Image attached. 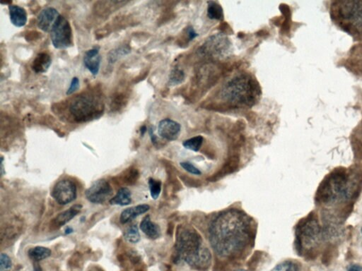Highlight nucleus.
I'll return each mask as SVG.
<instances>
[{"instance_id": "39", "label": "nucleus", "mask_w": 362, "mask_h": 271, "mask_svg": "<svg viewBox=\"0 0 362 271\" xmlns=\"http://www.w3.org/2000/svg\"><path fill=\"white\" fill-rule=\"evenodd\" d=\"M34 271H42L41 268L39 266L38 263H36V264L34 265Z\"/></svg>"}, {"instance_id": "6", "label": "nucleus", "mask_w": 362, "mask_h": 271, "mask_svg": "<svg viewBox=\"0 0 362 271\" xmlns=\"http://www.w3.org/2000/svg\"><path fill=\"white\" fill-rule=\"evenodd\" d=\"M50 33L55 48L67 49L73 44L72 27L70 22L63 16H60Z\"/></svg>"}, {"instance_id": "9", "label": "nucleus", "mask_w": 362, "mask_h": 271, "mask_svg": "<svg viewBox=\"0 0 362 271\" xmlns=\"http://www.w3.org/2000/svg\"><path fill=\"white\" fill-rule=\"evenodd\" d=\"M231 43L229 39L223 35H215L209 38L202 47L201 51L207 56L223 57L230 51Z\"/></svg>"}, {"instance_id": "31", "label": "nucleus", "mask_w": 362, "mask_h": 271, "mask_svg": "<svg viewBox=\"0 0 362 271\" xmlns=\"http://www.w3.org/2000/svg\"><path fill=\"white\" fill-rule=\"evenodd\" d=\"M11 258L7 254H2L0 256V271H7L12 268Z\"/></svg>"}, {"instance_id": "4", "label": "nucleus", "mask_w": 362, "mask_h": 271, "mask_svg": "<svg viewBox=\"0 0 362 271\" xmlns=\"http://www.w3.org/2000/svg\"><path fill=\"white\" fill-rule=\"evenodd\" d=\"M260 95L258 83L251 76H238L224 85L221 90L223 100L241 105H254Z\"/></svg>"}, {"instance_id": "35", "label": "nucleus", "mask_w": 362, "mask_h": 271, "mask_svg": "<svg viewBox=\"0 0 362 271\" xmlns=\"http://www.w3.org/2000/svg\"><path fill=\"white\" fill-rule=\"evenodd\" d=\"M188 34H189L190 40H192L193 38H195V37L198 36V34H196L193 28H189V30H188Z\"/></svg>"}, {"instance_id": "17", "label": "nucleus", "mask_w": 362, "mask_h": 271, "mask_svg": "<svg viewBox=\"0 0 362 271\" xmlns=\"http://www.w3.org/2000/svg\"><path fill=\"white\" fill-rule=\"evenodd\" d=\"M52 64L51 57L48 53H39L32 63L31 68L36 74L46 73Z\"/></svg>"}, {"instance_id": "34", "label": "nucleus", "mask_w": 362, "mask_h": 271, "mask_svg": "<svg viewBox=\"0 0 362 271\" xmlns=\"http://www.w3.org/2000/svg\"><path fill=\"white\" fill-rule=\"evenodd\" d=\"M149 132H150V135L151 140H152V142L153 143V144L156 145L157 143V136H155V134H154V129H152V127H151L150 129V130H149Z\"/></svg>"}, {"instance_id": "19", "label": "nucleus", "mask_w": 362, "mask_h": 271, "mask_svg": "<svg viewBox=\"0 0 362 271\" xmlns=\"http://www.w3.org/2000/svg\"><path fill=\"white\" fill-rule=\"evenodd\" d=\"M140 229L151 240H157L161 236V230L158 225L152 222L150 215L145 216L140 223Z\"/></svg>"}, {"instance_id": "41", "label": "nucleus", "mask_w": 362, "mask_h": 271, "mask_svg": "<svg viewBox=\"0 0 362 271\" xmlns=\"http://www.w3.org/2000/svg\"><path fill=\"white\" fill-rule=\"evenodd\" d=\"M237 271H246V270H237Z\"/></svg>"}, {"instance_id": "3", "label": "nucleus", "mask_w": 362, "mask_h": 271, "mask_svg": "<svg viewBox=\"0 0 362 271\" xmlns=\"http://www.w3.org/2000/svg\"><path fill=\"white\" fill-rule=\"evenodd\" d=\"M331 15L333 22L344 31L362 40V2H333Z\"/></svg>"}, {"instance_id": "27", "label": "nucleus", "mask_w": 362, "mask_h": 271, "mask_svg": "<svg viewBox=\"0 0 362 271\" xmlns=\"http://www.w3.org/2000/svg\"><path fill=\"white\" fill-rule=\"evenodd\" d=\"M185 79V73L182 70L179 69L175 68L172 70L171 74H170L169 81L168 84L170 86H177L184 82Z\"/></svg>"}, {"instance_id": "7", "label": "nucleus", "mask_w": 362, "mask_h": 271, "mask_svg": "<svg viewBox=\"0 0 362 271\" xmlns=\"http://www.w3.org/2000/svg\"><path fill=\"white\" fill-rule=\"evenodd\" d=\"M77 186L70 180H60L55 185L52 196L60 205L72 203L77 198Z\"/></svg>"}, {"instance_id": "2", "label": "nucleus", "mask_w": 362, "mask_h": 271, "mask_svg": "<svg viewBox=\"0 0 362 271\" xmlns=\"http://www.w3.org/2000/svg\"><path fill=\"white\" fill-rule=\"evenodd\" d=\"M177 243L173 261L179 263L184 260L191 267L205 270L211 264V253L204 246L202 237L191 228L178 229Z\"/></svg>"}, {"instance_id": "22", "label": "nucleus", "mask_w": 362, "mask_h": 271, "mask_svg": "<svg viewBox=\"0 0 362 271\" xmlns=\"http://www.w3.org/2000/svg\"><path fill=\"white\" fill-rule=\"evenodd\" d=\"M51 249L44 247H35L31 248L28 251L29 257L35 261H42L51 256Z\"/></svg>"}, {"instance_id": "40", "label": "nucleus", "mask_w": 362, "mask_h": 271, "mask_svg": "<svg viewBox=\"0 0 362 271\" xmlns=\"http://www.w3.org/2000/svg\"><path fill=\"white\" fill-rule=\"evenodd\" d=\"M72 232H73V230H72V228H67L66 230H65V234H66V235H67V234L72 233Z\"/></svg>"}, {"instance_id": "11", "label": "nucleus", "mask_w": 362, "mask_h": 271, "mask_svg": "<svg viewBox=\"0 0 362 271\" xmlns=\"http://www.w3.org/2000/svg\"><path fill=\"white\" fill-rule=\"evenodd\" d=\"M60 14L56 9L53 7H47L44 9L37 18V26L41 31L46 33H51Z\"/></svg>"}, {"instance_id": "25", "label": "nucleus", "mask_w": 362, "mask_h": 271, "mask_svg": "<svg viewBox=\"0 0 362 271\" xmlns=\"http://www.w3.org/2000/svg\"><path fill=\"white\" fill-rule=\"evenodd\" d=\"M124 237H125L126 241H127L129 243L137 244L139 242L140 235L138 226L136 225H133V226L127 228L125 231V235H124Z\"/></svg>"}, {"instance_id": "37", "label": "nucleus", "mask_w": 362, "mask_h": 271, "mask_svg": "<svg viewBox=\"0 0 362 271\" xmlns=\"http://www.w3.org/2000/svg\"><path fill=\"white\" fill-rule=\"evenodd\" d=\"M348 271H361V268H360L359 265H352Z\"/></svg>"}, {"instance_id": "1", "label": "nucleus", "mask_w": 362, "mask_h": 271, "mask_svg": "<svg viewBox=\"0 0 362 271\" xmlns=\"http://www.w3.org/2000/svg\"><path fill=\"white\" fill-rule=\"evenodd\" d=\"M241 214L229 212L212 223L210 241L216 254L223 257L235 256L249 240V228Z\"/></svg>"}, {"instance_id": "14", "label": "nucleus", "mask_w": 362, "mask_h": 271, "mask_svg": "<svg viewBox=\"0 0 362 271\" xmlns=\"http://www.w3.org/2000/svg\"><path fill=\"white\" fill-rule=\"evenodd\" d=\"M11 23L16 27H23L27 23V13L24 8L18 5H9Z\"/></svg>"}, {"instance_id": "26", "label": "nucleus", "mask_w": 362, "mask_h": 271, "mask_svg": "<svg viewBox=\"0 0 362 271\" xmlns=\"http://www.w3.org/2000/svg\"><path fill=\"white\" fill-rule=\"evenodd\" d=\"M127 102V97L122 93H118L113 97L111 102V108L113 111H119L125 107Z\"/></svg>"}, {"instance_id": "28", "label": "nucleus", "mask_w": 362, "mask_h": 271, "mask_svg": "<svg viewBox=\"0 0 362 271\" xmlns=\"http://www.w3.org/2000/svg\"><path fill=\"white\" fill-rule=\"evenodd\" d=\"M149 187H150L151 196L154 200L159 198L161 191V182L160 181L150 178L149 180Z\"/></svg>"}, {"instance_id": "5", "label": "nucleus", "mask_w": 362, "mask_h": 271, "mask_svg": "<svg viewBox=\"0 0 362 271\" xmlns=\"http://www.w3.org/2000/svg\"><path fill=\"white\" fill-rule=\"evenodd\" d=\"M105 105L100 96L86 92L77 95L70 104V114L77 122L82 123L100 118Z\"/></svg>"}, {"instance_id": "18", "label": "nucleus", "mask_w": 362, "mask_h": 271, "mask_svg": "<svg viewBox=\"0 0 362 271\" xmlns=\"http://www.w3.org/2000/svg\"><path fill=\"white\" fill-rule=\"evenodd\" d=\"M81 208H82V205H73L68 210L61 212V213L57 216L56 219L53 221V224L56 228H61L62 226H65L67 223L70 222L71 220L76 217L78 213L80 212Z\"/></svg>"}, {"instance_id": "32", "label": "nucleus", "mask_w": 362, "mask_h": 271, "mask_svg": "<svg viewBox=\"0 0 362 271\" xmlns=\"http://www.w3.org/2000/svg\"><path fill=\"white\" fill-rule=\"evenodd\" d=\"M180 166L185 171H187L188 173H191V174L195 175H200L202 174V172L193 166L191 162H180Z\"/></svg>"}, {"instance_id": "38", "label": "nucleus", "mask_w": 362, "mask_h": 271, "mask_svg": "<svg viewBox=\"0 0 362 271\" xmlns=\"http://www.w3.org/2000/svg\"><path fill=\"white\" fill-rule=\"evenodd\" d=\"M147 130L146 126H143V127L140 128V132H141V135L144 136L145 135V133H146Z\"/></svg>"}, {"instance_id": "42", "label": "nucleus", "mask_w": 362, "mask_h": 271, "mask_svg": "<svg viewBox=\"0 0 362 271\" xmlns=\"http://www.w3.org/2000/svg\"><path fill=\"white\" fill-rule=\"evenodd\" d=\"M361 234H362V228H361Z\"/></svg>"}, {"instance_id": "10", "label": "nucleus", "mask_w": 362, "mask_h": 271, "mask_svg": "<svg viewBox=\"0 0 362 271\" xmlns=\"http://www.w3.org/2000/svg\"><path fill=\"white\" fill-rule=\"evenodd\" d=\"M181 126L178 122L171 119H164L159 122L158 125V134L161 138L167 141H175L179 137Z\"/></svg>"}, {"instance_id": "8", "label": "nucleus", "mask_w": 362, "mask_h": 271, "mask_svg": "<svg viewBox=\"0 0 362 271\" xmlns=\"http://www.w3.org/2000/svg\"><path fill=\"white\" fill-rule=\"evenodd\" d=\"M113 194L111 184L104 179L95 181L85 192L88 201L96 204H101L107 201Z\"/></svg>"}, {"instance_id": "15", "label": "nucleus", "mask_w": 362, "mask_h": 271, "mask_svg": "<svg viewBox=\"0 0 362 271\" xmlns=\"http://www.w3.org/2000/svg\"><path fill=\"white\" fill-rule=\"evenodd\" d=\"M239 166V160L237 157H233L231 158L228 162L223 165V167L220 169V171L216 172L215 174L212 175L207 178V180L211 182H217L223 177L229 174H232L234 172L237 171Z\"/></svg>"}, {"instance_id": "30", "label": "nucleus", "mask_w": 362, "mask_h": 271, "mask_svg": "<svg viewBox=\"0 0 362 271\" xmlns=\"http://www.w3.org/2000/svg\"><path fill=\"white\" fill-rule=\"evenodd\" d=\"M180 180L184 182L185 185L188 187L198 188L202 186L201 181L187 176V175H180Z\"/></svg>"}, {"instance_id": "20", "label": "nucleus", "mask_w": 362, "mask_h": 271, "mask_svg": "<svg viewBox=\"0 0 362 271\" xmlns=\"http://www.w3.org/2000/svg\"><path fill=\"white\" fill-rule=\"evenodd\" d=\"M111 205L125 206L130 204L132 202V193L127 187L120 188L116 195L109 201Z\"/></svg>"}, {"instance_id": "21", "label": "nucleus", "mask_w": 362, "mask_h": 271, "mask_svg": "<svg viewBox=\"0 0 362 271\" xmlns=\"http://www.w3.org/2000/svg\"><path fill=\"white\" fill-rule=\"evenodd\" d=\"M131 52V47L129 45H124L112 49L108 55V63L114 64L120 58H123Z\"/></svg>"}, {"instance_id": "33", "label": "nucleus", "mask_w": 362, "mask_h": 271, "mask_svg": "<svg viewBox=\"0 0 362 271\" xmlns=\"http://www.w3.org/2000/svg\"><path fill=\"white\" fill-rule=\"evenodd\" d=\"M80 87V82H79V79L77 77L72 78V81H71L70 87L67 89L66 92L67 95H70L74 93H75L78 89Z\"/></svg>"}, {"instance_id": "23", "label": "nucleus", "mask_w": 362, "mask_h": 271, "mask_svg": "<svg viewBox=\"0 0 362 271\" xmlns=\"http://www.w3.org/2000/svg\"><path fill=\"white\" fill-rule=\"evenodd\" d=\"M207 16L209 19H213V20H222L223 19L222 7L216 2H208Z\"/></svg>"}, {"instance_id": "36", "label": "nucleus", "mask_w": 362, "mask_h": 271, "mask_svg": "<svg viewBox=\"0 0 362 271\" xmlns=\"http://www.w3.org/2000/svg\"><path fill=\"white\" fill-rule=\"evenodd\" d=\"M173 223H169V225H168V234L169 235H171L172 234H173Z\"/></svg>"}, {"instance_id": "13", "label": "nucleus", "mask_w": 362, "mask_h": 271, "mask_svg": "<svg viewBox=\"0 0 362 271\" xmlns=\"http://www.w3.org/2000/svg\"><path fill=\"white\" fill-rule=\"evenodd\" d=\"M347 65L353 73L362 76V45L356 46L351 50Z\"/></svg>"}, {"instance_id": "12", "label": "nucleus", "mask_w": 362, "mask_h": 271, "mask_svg": "<svg viewBox=\"0 0 362 271\" xmlns=\"http://www.w3.org/2000/svg\"><path fill=\"white\" fill-rule=\"evenodd\" d=\"M101 60L102 58L100 55V47L98 46L85 52L83 63L84 67L94 77L97 76L100 71Z\"/></svg>"}, {"instance_id": "16", "label": "nucleus", "mask_w": 362, "mask_h": 271, "mask_svg": "<svg viewBox=\"0 0 362 271\" xmlns=\"http://www.w3.org/2000/svg\"><path fill=\"white\" fill-rule=\"evenodd\" d=\"M150 209V206L147 204L136 205L124 210L120 215V221L122 224H126L131 222L132 220L144 213H146Z\"/></svg>"}, {"instance_id": "24", "label": "nucleus", "mask_w": 362, "mask_h": 271, "mask_svg": "<svg viewBox=\"0 0 362 271\" xmlns=\"http://www.w3.org/2000/svg\"><path fill=\"white\" fill-rule=\"evenodd\" d=\"M203 141L204 139L202 136H195V137L184 141L183 146L186 149L193 150L194 152H198L201 148Z\"/></svg>"}, {"instance_id": "29", "label": "nucleus", "mask_w": 362, "mask_h": 271, "mask_svg": "<svg viewBox=\"0 0 362 271\" xmlns=\"http://www.w3.org/2000/svg\"><path fill=\"white\" fill-rule=\"evenodd\" d=\"M271 271H299V266L294 262L286 261L277 265Z\"/></svg>"}]
</instances>
